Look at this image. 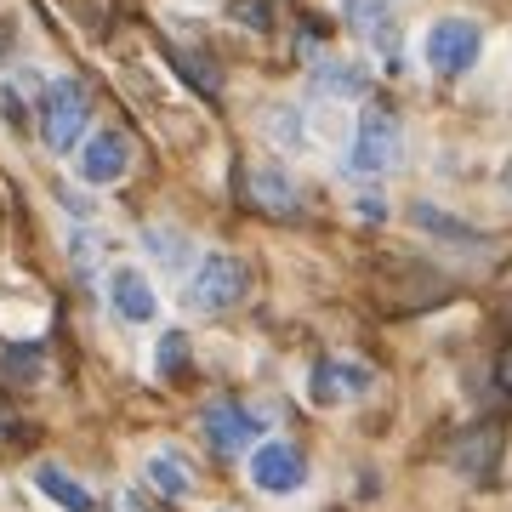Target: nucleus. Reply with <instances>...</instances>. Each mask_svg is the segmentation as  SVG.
<instances>
[{"instance_id": "nucleus-1", "label": "nucleus", "mask_w": 512, "mask_h": 512, "mask_svg": "<svg viewBox=\"0 0 512 512\" xmlns=\"http://www.w3.org/2000/svg\"><path fill=\"white\" fill-rule=\"evenodd\" d=\"M86 120H92V92L80 80H52L46 86V114H40V137L52 154H69L80 137H86Z\"/></svg>"}, {"instance_id": "nucleus-2", "label": "nucleus", "mask_w": 512, "mask_h": 512, "mask_svg": "<svg viewBox=\"0 0 512 512\" xmlns=\"http://www.w3.org/2000/svg\"><path fill=\"white\" fill-rule=\"evenodd\" d=\"M245 285H251L245 262L228 256V251H211V256H200V268H194V279H188V308L228 313L239 296H245Z\"/></svg>"}, {"instance_id": "nucleus-3", "label": "nucleus", "mask_w": 512, "mask_h": 512, "mask_svg": "<svg viewBox=\"0 0 512 512\" xmlns=\"http://www.w3.org/2000/svg\"><path fill=\"white\" fill-rule=\"evenodd\" d=\"M427 63H433V74H444V80H461V74L478 63V52H484V29H478L473 18H439L433 29H427Z\"/></svg>"}, {"instance_id": "nucleus-4", "label": "nucleus", "mask_w": 512, "mask_h": 512, "mask_svg": "<svg viewBox=\"0 0 512 512\" xmlns=\"http://www.w3.org/2000/svg\"><path fill=\"white\" fill-rule=\"evenodd\" d=\"M251 484L256 490H268V495L302 490V484H308V456H302L296 444H285V439L256 444L251 450Z\"/></svg>"}, {"instance_id": "nucleus-5", "label": "nucleus", "mask_w": 512, "mask_h": 512, "mask_svg": "<svg viewBox=\"0 0 512 512\" xmlns=\"http://www.w3.org/2000/svg\"><path fill=\"white\" fill-rule=\"evenodd\" d=\"M308 387H313V404H348V399H365L376 376L365 365H353V359H319Z\"/></svg>"}, {"instance_id": "nucleus-6", "label": "nucleus", "mask_w": 512, "mask_h": 512, "mask_svg": "<svg viewBox=\"0 0 512 512\" xmlns=\"http://www.w3.org/2000/svg\"><path fill=\"white\" fill-rule=\"evenodd\" d=\"M200 427H205V439H211L217 456H239L245 444H256V416H251V410H239V404H228V399L205 404Z\"/></svg>"}, {"instance_id": "nucleus-7", "label": "nucleus", "mask_w": 512, "mask_h": 512, "mask_svg": "<svg viewBox=\"0 0 512 512\" xmlns=\"http://www.w3.org/2000/svg\"><path fill=\"white\" fill-rule=\"evenodd\" d=\"M131 171V143L126 131H97V137H86V148H80V177L86 183H120Z\"/></svg>"}, {"instance_id": "nucleus-8", "label": "nucleus", "mask_w": 512, "mask_h": 512, "mask_svg": "<svg viewBox=\"0 0 512 512\" xmlns=\"http://www.w3.org/2000/svg\"><path fill=\"white\" fill-rule=\"evenodd\" d=\"M393 154H399V126H393V114H376L370 109L365 120H359V137H353V171H387L393 165Z\"/></svg>"}, {"instance_id": "nucleus-9", "label": "nucleus", "mask_w": 512, "mask_h": 512, "mask_svg": "<svg viewBox=\"0 0 512 512\" xmlns=\"http://www.w3.org/2000/svg\"><path fill=\"white\" fill-rule=\"evenodd\" d=\"M342 12H348L353 35L376 46V52H399V12H393V0H342Z\"/></svg>"}, {"instance_id": "nucleus-10", "label": "nucleus", "mask_w": 512, "mask_h": 512, "mask_svg": "<svg viewBox=\"0 0 512 512\" xmlns=\"http://www.w3.org/2000/svg\"><path fill=\"white\" fill-rule=\"evenodd\" d=\"M109 302H114V313H120L126 325H148V319L160 313V296H154V285H148L143 268H114L109 274Z\"/></svg>"}, {"instance_id": "nucleus-11", "label": "nucleus", "mask_w": 512, "mask_h": 512, "mask_svg": "<svg viewBox=\"0 0 512 512\" xmlns=\"http://www.w3.org/2000/svg\"><path fill=\"white\" fill-rule=\"evenodd\" d=\"M495 456H501V427H495V421H484V427H473V433H461V439L450 444V461H456V473H467V478H490Z\"/></svg>"}, {"instance_id": "nucleus-12", "label": "nucleus", "mask_w": 512, "mask_h": 512, "mask_svg": "<svg viewBox=\"0 0 512 512\" xmlns=\"http://www.w3.org/2000/svg\"><path fill=\"white\" fill-rule=\"evenodd\" d=\"M35 484H40V495H46L52 507H63V512H97L92 490H86L80 478H69L57 461H40V467H35Z\"/></svg>"}, {"instance_id": "nucleus-13", "label": "nucleus", "mask_w": 512, "mask_h": 512, "mask_svg": "<svg viewBox=\"0 0 512 512\" xmlns=\"http://www.w3.org/2000/svg\"><path fill=\"white\" fill-rule=\"evenodd\" d=\"M251 200L268 211V217H296L302 211V194L285 171H251Z\"/></svg>"}, {"instance_id": "nucleus-14", "label": "nucleus", "mask_w": 512, "mask_h": 512, "mask_svg": "<svg viewBox=\"0 0 512 512\" xmlns=\"http://www.w3.org/2000/svg\"><path fill=\"white\" fill-rule=\"evenodd\" d=\"M148 484H154L165 501H183V495L194 490V473L183 467L177 450H154V456H148Z\"/></svg>"}, {"instance_id": "nucleus-15", "label": "nucleus", "mask_w": 512, "mask_h": 512, "mask_svg": "<svg viewBox=\"0 0 512 512\" xmlns=\"http://www.w3.org/2000/svg\"><path fill=\"white\" fill-rule=\"evenodd\" d=\"M410 217H416V228H427L433 239H450V245H484V239H478L473 228H467V222L450 217V211H439V205H416Z\"/></svg>"}, {"instance_id": "nucleus-16", "label": "nucleus", "mask_w": 512, "mask_h": 512, "mask_svg": "<svg viewBox=\"0 0 512 512\" xmlns=\"http://www.w3.org/2000/svg\"><path fill=\"white\" fill-rule=\"evenodd\" d=\"M319 92L325 97H359L365 92V69H353V63H325V69H319Z\"/></svg>"}, {"instance_id": "nucleus-17", "label": "nucleus", "mask_w": 512, "mask_h": 512, "mask_svg": "<svg viewBox=\"0 0 512 512\" xmlns=\"http://www.w3.org/2000/svg\"><path fill=\"white\" fill-rule=\"evenodd\" d=\"M0 376H6V382H35L40 348H0Z\"/></svg>"}, {"instance_id": "nucleus-18", "label": "nucleus", "mask_w": 512, "mask_h": 512, "mask_svg": "<svg viewBox=\"0 0 512 512\" xmlns=\"http://www.w3.org/2000/svg\"><path fill=\"white\" fill-rule=\"evenodd\" d=\"M183 365H188V342L171 330V336L160 342V376H183Z\"/></svg>"}, {"instance_id": "nucleus-19", "label": "nucleus", "mask_w": 512, "mask_h": 512, "mask_svg": "<svg viewBox=\"0 0 512 512\" xmlns=\"http://www.w3.org/2000/svg\"><path fill=\"white\" fill-rule=\"evenodd\" d=\"M177 63H183V74H188V80H200V92H205V97H217V69H211L205 57H188V52H177Z\"/></svg>"}, {"instance_id": "nucleus-20", "label": "nucleus", "mask_w": 512, "mask_h": 512, "mask_svg": "<svg viewBox=\"0 0 512 512\" xmlns=\"http://www.w3.org/2000/svg\"><path fill=\"white\" fill-rule=\"evenodd\" d=\"M359 217H365V222H382L387 205H382V200H359Z\"/></svg>"}, {"instance_id": "nucleus-21", "label": "nucleus", "mask_w": 512, "mask_h": 512, "mask_svg": "<svg viewBox=\"0 0 512 512\" xmlns=\"http://www.w3.org/2000/svg\"><path fill=\"white\" fill-rule=\"evenodd\" d=\"M501 387L512 393V342H507V353H501Z\"/></svg>"}, {"instance_id": "nucleus-22", "label": "nucleus", "mask_w": 512, "mask_h": 512, "mask_svg": "<svg viewBox=\"0 0 512 512\" xmlns=\"http://www.w3.org/2000/svg\"><path fill=\"white\" fill-rule=\"evenodd\" d=\"M114 512H143V507H137V501H131V495H120V501H114Z\"/></svg>"}, {"instance_id": "nucleus-23", "label": "nucleus", "mask_w": 512, "mask_h": 512, "mask_svg": "<svg viewBox=\"0 0 512 512\" xmlns=\"http://www.w3.org/2000/svg\"><path fill=\"white\" fill-rule=\"evenodd\" d=\"M501 183H507V194H512V160H507V171H501Z\"/></svg>"}]
</instances>
